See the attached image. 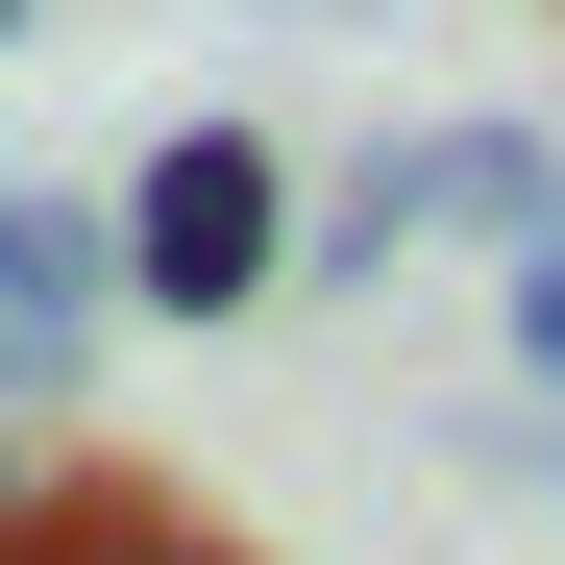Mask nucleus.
Listing matches in <instances>:
<instances>
[{
    "label": "nucleus",
    "mask_w": 565,
    "mask_h": 565,
    "mask_svg": "<svg viewBox=\"0 0 565 565\" xmlns=\"http://www.w3.org/2000/svg\"><path fill=\"white\" fill-rule=\"evenodd\" d=\"M0 541H50V418L0 394Z\"/></svg>",
    "instance_id": "7ed1b4c3"
},
{
    "label": "nucleus",
    "mask_w": 565,
    "mask_h": 565,
    "mask_svg": "<svg viewBox=\"0 0 565 565\" xmlns=\"http://www.w3.org/2000/svg\"><path fill=\"white\" fill-rule=\"evenodd\" d=\"M0 565H74V541H0Z\"/></svg>",
    "instance_id": "423d86ee"
},
{
    "label": "nucleus",
    "mask_w": 565,
    "mask_h": 565,
    "mask_svg": "<svg viewBox=\"0 0 565 565\" xmlns=\"http://www.w3.org/2000/svg\"><path fill=\"white\" fill-rule=\"evenodd\" d=\"M99 320H124V222H74V198H25V172H0V394L74 418Z\"/></svg>",
    "instance_id": "f03ea898"
},
{
    "label": "nucleus",
    "mask_w": 565,
    "mask_h": 565,
    "mask_svg": "<svg viewBox=\"0 0 565 565\" xmlns=\"http://www.w3.org/2000/svg\"><path fill=\"white\" fill-rule=\"evenodd\" d=\"M246 296H296V172H270V124H172L124 172V320H246Z\"/></svg>",
    "instance_id": "f257e3e1"
},
{
    "label": "nucleus",
    "mask_w": 565,
    "mask_h": 565,
    "mask_svg": "<svg viewBox=\"0 0 565 565\" xmlns=\"http://www.w3.org/2000/svg\"><path fill=\"white\" fill-rule=\"evenodd\" d=\"M74 565H246V541H198V516H124V541H74Z\"/></svg>",
    "instance_id": "39448f33"
},
{
    "label": "nucleus",
    "mask_w": 565,
    "mask_h": 565,
    "mask_svg": "<svg viewBox=\"0 0 565 565\" xmlns=\"http://www.w3.org/2000/svg\"><path fill=\"white\" fill-rule=\"evenodd\" d=\"M516 369H541V394H565V246L516 270Z\"/></svg>",
    "instance_id": "20e7f679"
}]
</instances>
